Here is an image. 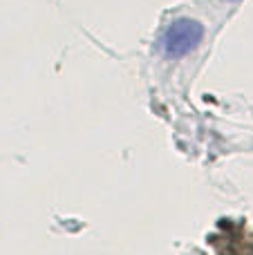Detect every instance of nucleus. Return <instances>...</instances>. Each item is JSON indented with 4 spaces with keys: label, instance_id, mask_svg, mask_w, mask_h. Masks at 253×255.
Listing matches in <instances>:
<instances>
[{
    "label": "nucleus",
    "instance_id": "1",
    "mask_svg": "<svg viewBox=\"0 0 253 255\" xmlns=\"http://www.w3.org/2000/svg\"><path fill=\"white\" fill-rule=\"evenodd\" d=\"M202 34H204V29H202L200 22L191 20V18H182L175 25H170L168 31H166L164 52L168 56H182V54L191 52L193 47L200 45Z\"/></svg>",
    "mask_w": 253,
    "mask_h": 255
}]
</instances>
